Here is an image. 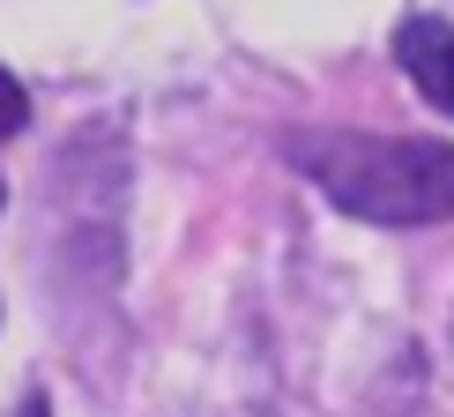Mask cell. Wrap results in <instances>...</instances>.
I'll list each match as a JSON object with an SVG mask.
<instances>
[{
	"mask_svg": "<svg viewBox=\"0 0 454 417\" xmlns=\"http://www.w3.org/2000/svg\"><path fill=\"white\" fill-rule=\"evenodd\" d=\"M283 164L328 208L380 232L454 224V142L447 135H357V127H291Z\"/></svg>",
	"mask_w": 454,
	"mask_h": 417,
	"instance_id": "6da1fadb",
	"label": "cell"
},
{
	"mask_svg": "<svg viewBox=\"0 0 454 417\" xmlns=\"http://www.w3.org/2000/svg\"><path fill=\"white\" fill-rule=\"evenodd\" d=\"M395 60H403L410 90L432 112L454 120V23H440V15H403L395 23Z\"/></svg>",
	"mask_w": 454,
	"mask_h": 417,
	"instance_id": "7a4b0ae2",
	"label": "cell"
},
{
	"mask_svg": "<svg viewBox=\"0 0 454 417\" xmlns=\"http://www.w3.org/2000/svg\"><path fill=\"white\" fill-rule=\"evenodd\" d=\"M23 127H30V90L0 67V135H23Z\"/></svg>",
	"mask_w": 454,
	"mask_h": 417,
	"instance_id": "3957f363",
	"label": "cell"
},
{
	"mask_svg": "<svg viewBox=\"0 0 454 417\" xmlns=\"http://www.w3.org/2000/svg\"><path fill=\"white\" fill-rule=\"evenodd\" d=\"M15 417H52V403H45V395L30 388V395H23V410H15Z\"/></svg>",
	"mask_w": 454,
	"mask_h": 417,
	"instance_id": "277c9868",
	"label": "cell"
},
{
	"mask_svg": "<svg viewBox=\"0 0 454 417\" xmlns=\"http://www.w3.org/2000/svg\"><path fill=\"white\" fill-rule=\"evenodd\" d=\"M0 201H8V186H0Z\"/></svg>",
	"mask_w": 454,
	"mask_h": 417,
	"instance_id": "5b68a950",
	"label": "cell"
}]
</instances>
